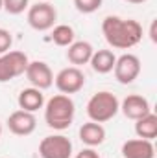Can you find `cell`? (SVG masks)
Returning <instances> with one entry per match:
<instances>
[{
	"label": "cell",
	"mask_w": 157,
	"mask_h": 158,
	"mask_svg": "<svg viewBox=\"0 0 157 158\" xmlns=\"http://www.w3.org/2000/svg\"><path fill=\"white\" fill-rule=\"evenodd\" d=\"M102 33L109 46L117 50H129L142 40V26L133 19L109 15L102 22Z\"/></svg>",
	"instance_id": "obj_1"
},
{
	"label": "cell",
	"mask_w": 157,
	"mask_h": 158,
	"mask_svg": "<svg viewBox=\"0 0 157 158\" xmlns=\"http://www.w3.org/2000/svg\"><path fill=\"white\" fill-rule=\"evenodd\" d=\"M74 114H76L74 101L65 94H57L50 98L44 105V121L50 129L56 131L69 129L74 121Z\"/></svg>",
	"instance_id": "obj_2"
},
{
	"label": "cell",
	"mask_w": 157,
	"mask_h": 158,
	"mask_svg": "<svg viewBox=\"0 0 157 158\" xmlns=\"http://www.w3.org/2000/svg\"><path fill=\"white\" fill-rule=\"evenodd\" d=\"M118 110H120L118 98L107 90L96 92L87 101V116L91 121H96V123H105V121L113 119Z\"/></svg>",
	"instance_id": "obj_3"
},
{
	"label": "cell",
	"mask_w": 157,
	"mask_h": 158,
	"mask_svg": "<svg viewBox=\"0 0 157 158\" xmlns=\"http://www.w3.org/2000/svg\"><path fill=\"white\" fill-rule=\"evenodd\" d=\"M28 55L19 50H9L0 55V83H7L19 77L28 68Z\"/></svg>",
	"instance_id": "obj_4"
},
{
	"label": "cell",
	"mask_w": 157,
	"mask_h": 158,
	"mask_svg": "<svg viewBox=\"0 0 157 158\" xmlns=\"http://www.w3.org/2000/svg\"><path fill=\"white\" fill-rule=\"evenodd\" d=\"M28 24L35 31H48L54 28L57 20V11L52 4L48 2H37L28 7Z\"/></svg>",
	"instance_id": "obj_5"
},
{
	"label": "cell",
	"mask_w": 157,
	"mask_h": 158,
	"mask_svg": "<svg viewBox=\"0 0 157 158\" xmlns=\"http://www.w3.org/2000/svg\"><path fill=\"white\" fill-rule=\"evenodd\" d=\"M41 158H70L72 156V142L63 134H54L43 138L39 143Z\"/></svg>",
	"instance_id": "obj_6"
},
{
	"label": "cell",
	"mask_w": 157,
	"mask_h": 158,
	"mask_svg": "<svg viewBox=\"0 0 157 158\" xmlns=\"http://www.w3.org/2000/svg\"><path fill=\"white\" fill-rule=\"evenodd\" d=\"M54 83L57 86V90L65 96L70 94H78L85 85V76L78 66H67L63 70H59V74L54 77Z\"/></svg>",
	"instance_id": "obj_7"
},
{
	"label": "cell",
	"mask_w": 157,
	"mask_h": 158,
	"mask_svg": "<svg viewBox=\"0 0 157 158\" xmlns=\"http://www.w3.org/2000/svg\"><path fill=\"white\" fill-rule=\"evenodd\" d=\"M113 72H115V77H117L118 83L131 85L141 74V61L133 53H124V55L117 57Z\"/></svg>",
	"instance_id": "obj_8"
},
{
	"label": "cell",
	"mask_w": 157,
	"mask_h": 158,
	"mask_svg": "<svg viewBox=\"0 0 157 158\" xmlns=\"http://www.w3.org/2000/svg\"><path fill=\"white\" fill-rule=\"evenodd\" d=\"M24 74H26V79L32 83L34 88L46 90L54 85V74L44 61H30Z\"/></svg>",
	"instance_id": "obj_9"
},
{
	"label": "cell",
	"mask_w": 157,
	"mask_h": 158,
	"mask_svg": "<svg viewBox=\"0 0 157 158\" xmlns=\"http://www.w3.org/2000/svg\"><path fill=\"white\" fill-rule=\"evenodd\" d=\"M37 127V119L34 116V112H26V110H15L9 114L7 118V129L17 134V136H30Z\"/></svg>",
	"instance_id": "obj_10"
},
{
	"label": "cell",
	"mask_w": 157,
	"mask_h": 158,
	"mask_svg": "<svg viewBox=\"0 0 157 158\" xmlns=\"http://www.w3.org/2000/svg\"><path fill=\"white\" fill-rule=\"evenodd\" d=\"M120 110H122V114L128 119L137 121L139 118H142V116H146L148 112H152V107H150V101H148L144 96L131 94V96H128V98L120 103Z\"/></svg>",
	"instance_id": "obj_11"
},
{
	"label": "cell",
	"mask_w": 157,
	"mask_h": 158,
	"mask_svg": "<svg viewBox=\"0 0 157 158\" xmlns=\"http://www.w3.org/2000/svg\"><path fill=\"white\" fill-rule=\"evenodd\" d=\"M122 156L124 158H154L155 156V147L152 140H128L122 143Z\"/></svg>",
	"instance_id": "obj_12"
},
{
	"label": "cell",
	"mask_w": 157,
	"mask_h": 158,
	"mask_svg": "<svg viewBox=\"0 0 157 158\" xmlns=\"http://www.w3.org/2000/svg\"><path fill=\"white\" fill-rule=\"evenodd\" d=\"M17 103H19V109L20 110H26V112H37L39 109L44 107V94L39 88H22L19 98H17Z\"/></svg>",
	"instance_id": "obj_13"
},
{
	"label": "cell",
	"mask_w": 157,
	"mask_h": 158,
	"mask_svg": "<svg viewBox=\"0 0 157 158\" xmlns=\"http://www.w3.org/2000/svg\"><path fill=\"white\" fill-rule=\"evenodd\" d=\"M79 140L87 145V147H96L102 145L105 140V129L102 123L96 121H87L79 127Z\"/></svg>",
	"instance_id": "obj_14"
},
{
	"label": "cell",
	"mask_w": 157,
	"mask_h": 158,
	"mask_svg": "<svg viewBox=\"0 0 157 158\" xmlns=\"http://www.w3.org/2000/svg\"><path fill=\"white\" fill-rule=\"evenodd\" d=\"M94 48L91 46V42L87 40H74L69 50H67V59L72 66H79V64H87L92 57Z\"/></svg>",
	"instance_id": "obj_15"
},
{
	"label": "cell",
	"mask_w": 157,
	"mask_h": 158,
	"mask_svg": "<svg viewBox=\"0 0 157 158\" xmlns=\"http://www.w3.org/2000/svg\"><path fill=\"white\" fill-rule=\"evenodd\" d=\"M115 63H117V55L111 50H96V52H92V57L89 61L91 68L96 74H109V72H113Z\"/></svg>",
	"instance_id": "obj_16"
},
{
	"label": "cell",
	"mask_w": 157,
	"mask_h": 158,
	"mask_svg": "<svg viewBox=\"0 0 157 158\" xmlns=\"http://www.w3.org/2000/svg\"><path fill=\"white\" fill-rule=\"evenodd\" d=\"M135 134L142 140H154L157 136V116L154 112H148L146 116L135 121Z\"/></svg>",
	"instance_id": "obj_17"
},
{
	"label": "cell",
	"mask_w": 157,
	"mask_h": 158,
	"mask_svg": "<svg viewBox=\"0 0 157 158\" xmlns=\"http://www.w3.org/2000/svg\"><path fill=\"white\" fill-rule=\"evenodd\" d=\"M74 30H72V26H69V24H57L54 30H52V40H54V44H57V46H70L72 42H74Z\"/></svg>",
	"instance_id": "obj_18"
},
{
	"label": "cell",
	"mask_w": 157,
	"mask_h": 158,
	"mask_svg": "<svg viewBox=\"0 0 157 158\" xmlns=\"http://www.w3.org/2000/svg\"><path fill=\"white\" fill-rule=\"evenodd\" d=\"M102 2L104 0H74V6H76V9H78L79 13L89 15V13H94V11L100 9Z\"/></svg>",
	"instance_id": "obj_19"
},
{
	"label": "cell",
	"mask_w": 157,
	"mask_h": 158,
	"mask_svg": "<svg viewBox=\"0 0 157 158\" xmlns=\"http://www.w3.org/2000/svg\"><path fill=\"white\" fill-rule=\"evenodd\" d=\"M2 6L9 15H20L28 9V0H2Z\"/></svg>",
	"instance_id": "obj_20"
},
{
	"label": "cell",
	"mask_w": 157,
	"mask_h": 158,
	"mask_svg": "<svg viewBox=\"0 0 157 158\" xmlns=\"http://www.w3.org/2000/svg\"><path fill=\"white\" fill-rule=\"evenodd\" d=\"M11 44H13L11 33H9L7 30L0 28V55L6 53V52H9V50H11Z\"/></svg>",
	"instance_id": "obj_21"
},
{
	"label": "cell",
	"mask_w": 157,
	"mask_h": 158,
	"mask_svg": "<svg viewBox=\"0 0 157 158\" xmlns=\"http://www.w3.org/2000/svg\"><path fill=\"white\" fill-rule=\"evenodd\" d=\"M74 158H100V155H98L92 147H87V149H81Z\"/></svg>",
	"instance_id": "obj_22"
},
{
	"label": "cell",
	"mask_w": 157,
	"mask_h": 158,
	"mask_svg": "<svg viewBox=\"0 0 157 158\" xmlns=\"http://www.w3.org/2000/svg\"><path fill=\"white\" fill-rule=\"evenodd\" d=\"M150 37H152V40H155V20L152 22V30H150Z\"/></svg>",
	"instance_id": "obj_23"
},
{
	"label": "cell",
	"mask_w": 157,
	"mask_h": 158,
	"mask_svg": "<svg viewBox=\"0 0 157 158\" xmlns=\"http://www.w3.org/2000/svg\"><path fill=\"white\" fill-rule=\"evenodd\" d=\"M124 2H129V4H144L146 0H124Z\"/></svg>",
	"instance_id": "obj_24"
},
{
	"label": "cell",
	"mask_w": 157,
	"mask_h": 158,
	"mask_svg": "<svg viewBox=\"0 0 157 158\" xmlns=\"http://www.w3.org/2000/svg\"><path fill=\"white\" fill-rule=\"evenodd\" d=\"M2 9H4V6H2V0H0V11H2Z\"/></svg>",
	"instance_id": "obj_25"
},
{
	"label": "cell",
	"mask_w": 157,
	"mask_h": 158,
	"mask_svg": "<svg viewBox=\"0 0 157 158\" xmlns=\"http://www.w3.org/2000/svg\"><path fill=\"white\" fill-rule=\"evenodd\" d=\"M0 136H2V123H0Z\"/></svg>",
	"instance_id": "obj_26"
},
{
	"label": "cell",
	"mask_w": 157,
	"mask_h": 158,
	"mask_svg": "<svg viewBox=\"0 0 157 158\" xmlns=\"http://www.w3.org/2000/svg\"><path fill=\"white\" fill-rule=\"evenodd\" d=\"M37 2H46V0H37Z\"/></svg>",
	"instance_id": "obj_27"
}]
</instances>
